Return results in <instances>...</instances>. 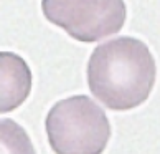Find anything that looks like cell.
<instances>
[{
  "instance_id": "obj_2",
  "label": "cell",
  "mask_w": 160,
  "mask_h": 154,
  "mask_svg": "<svg viewBox=\"0 0 160 154\" xmlns=\"http://www.w3.org/2000/svg\"><path fill=\"white\" fill-rule=\"evenodd\" d=\"M46 134L58 154H99L111 138L104 109L84 94L58 101L46 116Z\"/></svg>"
},
{
  "instance_id": "obj_5",
  "label": "cell",
  "mask_w": 160,
  "mask_h": 154,
  "mask_svg": "<svg viewBox=\"0 0 160 154\" xmlns=\"http://www.w3.org/2000/svg\"><path fill=\"white\" fill-rule=\"evenodd\" d=\"M0 152L32 154L35 147L27 131L13 119H0Z\"/></svg>"
},
{
  "instance_id": "obj_4",
  "label": "cell",
  "mask_w": 160,
  "mask_h": 154,
  "mask_svg": "<svg viewBox=\"0 0 160 154\" xmlns=\"http://www.w3.org/2000/svg\"><path fill=\"white\" fill-rule=\"evenodd\" d=\"M32 91V72L20 55L0 51V113L17 109Z\"/></svg>"
},
{
  "instance_id": "obj_3",
  "label": "cell",
  "mask_w": 160,
  "mask_h": 154,
  "mask_svg": "<svg viewBox=\"0 0 160 154\" xmlns=\"http://www.w3.org/2000/svg\"><path fill=\"white\" fill-rule=\"evenodd\" d=\"M41 10L48 22L82 43L114 35L126 23L124 0H41Z\"/></svg>"
},
{
  "instance_id": "obj_1",
  "label": "cell",
  "mask_w": 160,
  "mask_h": 154,
  "mask_svg": "<svg viewBox=\"0 0 160 154\" xmlns=\"http://www.w3.org/2000/svg\"><path fill=\"white\" fill-rule=\"evenodd\" d=\"M155 78L153 55L139 38L119 37L101 43L88 61L89 90L112 111H129L147 101Z\"/></svg>"
}]
</instances>
